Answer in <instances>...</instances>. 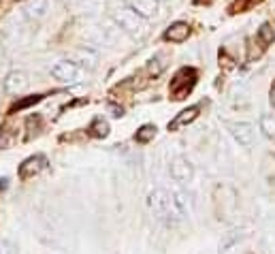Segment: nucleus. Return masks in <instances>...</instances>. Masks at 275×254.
Listing matches in <instances>:
<instances>
[{
  "label": "nucleus",
  "instance_id": "ddd939ff",
  "mask_svg": "<svg viewBox=\"0 0 275 254\" xmlns=\"http://www.w3.org/2000/svg\"><path fill=\"white\" fill-rule=\"evenodd\" d=\"M260 131L264 137L275 139V115L273 113H262L260 115Z\"/></svg>",
  "mask_w": 275,
  "mask_h": 254
},
{
  "label": "nucleus",
  "instance_id": "4468645a",
  "mask_svg": "<svg viewBox=\"0 0 275 254\" xmlns=\"http://www.w3.org/2000/svg\"><path fill=\"white\" fill-rule=\"evenodd\" d=\"M90 135L96 139H105L109 135V124L103 120V117H96V120L90 124Z\"/></svg>",
  "mask_w": 275,
  "mask_h": 254
},
{
  "label": "nucleus",
  "instance_id": "dca6fc26",
  "mask_svg": "<svg viewBox=\"0 0 275 254\" xmlns=\"http://www.w3.org/2000/svg\"><path fill=\"white\" fill-rule=\"evenodd\" d=\"M273 39H275V32L271 28V24H262L260 28H258V41L264 45V47H267V45L273 43Z\"/></svg>",
  "mask_w": 275,
  "mask_h": 254
},
{
  "label": "nucleus",
  "instance_id": "f8f14e48",
  "mask_svg": "<svg viewBox=\"0 0 275 254\" xmlns=\"http://www.w3.org/2000/svg\"><path fill=\"white\" fill-rule=\"evenodd\" d=\"M26 13H28V17L39 20V17L47 13V0H30L28 7H26Z\"/></svg>",
  "mask_w": 275,
  "mask_h": 254
},
{
  "label": "nucleus",
  "instance_id": "1a4fd4ad",
  "mask_svg": "<svg viewBox=\"0 0 275 254\" xmlns=\"http://www.w3.org/2000/svg\"><path fill=\"white\" fill-rule=\"evenodd\" d=\"M3 88L7 94H20L28 88V77H26V73H22V71H13L5 77Z\"/></svg>",
  "mask_w": 275,
  "mask_h": 254
},
{
  "label": "nucleus",
  "instance_id": "0eeeda50",
  "mask_svg": "<svg viewBox=\"0 0 275 254\" xmlns=\"http://www.w3.org/2000/svg\"><path fill=\"white\" fill-rule=\"evenodd\" d=\"M228 131L233 135V139L243 145V148H250L252 141H254V126L247 124V122H233L228 124Z\"/></svg>",
  "mask_w": 275,
  "mask_h": 254
},
{
  "label": "nucleus",
  "instance_id": "a211bd4d",
  "mask_svg": "<svg viewBox=\"0 0 275 254\" xmlns=\"http://www.w3.org/2000/svg\"><path fill=\"white\" fill-rule=\"evenodd\" d=\"M164 58L162 56H156V58H152V60H149V73H152V75H158V73H160L164 67H166V62H162Z\"/></svg>",
  "mask_w": 275,
  "mask_h": 254
},
{
  "label": "nucleus",
  "instance_id": "f3484780",
  "mask_svg": "<svg viewBox=\"0 0 275 254\" xmlns=\"http://www.w3.org/2000/svg\"><path fill=\"white\" fill-rule=\"evenodd\" d=\"M39 101H43V94H34V96H28V98H24V101H20V103H15V105L11 107V113H15V111H22V109H26V107H30V105H34V103H39Z\"/></svg>",
  "mask_w": 275,
  "mask_h": 254
},
{
  "label": "nucleus",
  "instance_id": "39448f33",
  "mask_svg": "<svg viewBox=\"0 0 275 254\" xmlns=\"http://www.w3.org/2000/svg\"><path fill=\"white\" fill-rule=\"evenodd\" d=\"M47 156H43V154H37V156H30V158H26L22 165H20V177L22 179H30L34 175H39L41 171H45L47 169Z\"/></svg>",
  "mask_w": 275,
  "mask_h": 254
},
{
  "label": "nucleus",
  "instance_id": "6e6552de",
  "mask_svg": "<svg viewBox=\"0 0 275 254\" xmlns=\"http://www.w3.org/2000/svg\"><path fill=\"white\" fill-rule=\"evenodd\" d=\"M199 113H201V105H192L188 109H181V111L177 113L171 122H168V131H171V133L181 131L184 126H188V124H192L194 120H197Z\"/></svg>",
  "mask_w": 275,
  "mask_h": 254
},
{
  "label": "nucleus",
  "instance_id": "7ed1b4c3",
  "mask_svg": "<svg viewBox=\"0 0 275 254\" xmlns=\"http://www.w3.org/2000/svg\"><path fill=\"white\" fill-rule=\"evenodd\" d=\"M197 79H199V71L197 69L184 67V69H179L173 75L171 86H168V92H171V96L175 98V101H181V98H186L192 92V88L197 86Z\"/></svg>",
  "mask_w": 275,
  "mask_h": 254
},
{
  "label": "nucleus",
  "instance_id": "aec40b11",
  "mask_svg": "<svg viewBox=\"0 0 275 254\" xmlns=\"http://www.w3.org/2000/svg\"><path fill=\"white\" fill-rule=\"evenodd\" d=\"M111 111H113L115 117H120V115H122V107H120V109H118V107H111Z\"/></svg>",
  "mask_w": 275,
  "mask_h": 254
},
{
  "label": "nucleus",
  "instance_id": "412c9836",
  "mask_svg": "<svg viewBox=\"0 0 275 254\" xmlns=\"http://www.w3.org/2000/svg\"><path fill=\"white\" fill-rule=\"evenodd\" d=\"M0 254H5V252H3V250H0Z\"/></svg>",
  "mask_w": 275,
  "mask_h": 254
},
{
  "label": "nucleus",
  "instance_id": "9d476101",
  "mask_svg": "<svg viewBox=\"0 0 275 254\" xmlns=\"http://www.w3.org/2000/svg\"><path fill=\"white\" fill-rule=\"evenodd\" d=\"M190 36V26L186 22H175L166 28L164 32V41H171V43H184L186 39Z\"/></svg>",
  "mask_w": 275,
  "mask_h": 254
},
{
  "label": "nucleus",
  "instance_id": "2eb2a0df",
  "mask_svg": "<svg viewBox=\"0 0 275 254\" xmlns=\"http://www.w3.org/2000/svg\"><path fill=\"white\" fill-rule=\"evenodd\" d=\"M154 135H156V126H154V124H143V126H141V129L137 131L135 139H137L139 143H147V141L154 139Z\"/></svg>",
  "mask_w": 275,
  "mask_h": 254
},
{
  "label": "nucleus",
  "instance_id": "f03ea898",
  "mask_svg": "<svg viewBox=\"0 0 275 254\" xmlns=\"http://www.w3.org/2000/svg\"><path fill=\"white\" fill-rule=\"evenodd\" d=\"M111 15H113L115 24H118L124 32H128L130 36H137V39H141V36L147 32V26L143 22V17H141L137 11H132L130 7H122V5L120 7H113Z\"/></svg>",
  "mask_w": 275,
  "mask_h": 254
},
{
  "label": "nucleus",
  "instance_id": "9b49d317",
  "mask_svg": "<svg viewBox=\"0 0 275 254\" xmlns=\"http://www.w3.org/2000/svg\"><path fill=\"white\" fill-rule=\"evenodd\" d=\"M126 3H128V7L132 9V11H137L141 17H152L158 11L156 0H126Z\"/></svg>",
  "mask_w": 275,
  "mask_h": 254
},
{
  "label": "nucleus",
  "instance_id": "20e7f679",
  "mask_svg": "<svg viewBox=\"0 0 275 254\" xmlns=\"http://www.w3.org/2000/svg\"><path fill=\"white\" fill-rule=\"evenodd\" d=\"M51 77L58 79L60 84H79V81L83 79V71L79 69L75 62L60 60L51 67Z\"/></svg>",
  "mask_w": 275,
  "mask_h": 254
},
{
  "label": "nucleus",
  "instance_id": "6ab92c4d",
  "mask_svg": "<svg viewBox=\"0 0 275 254\" xmlns=\"http://www.w3.org/2000/svg\"><path fill=\"white\" fill-rule=\"evenodd\" d=\"M269 101H271V105L275 107V81H273V86H271V98H269Z\"/></svg>",
  "mask_w": 275,
  "mask_h": 254
},
{
  "label": "nucleus",
  "instance_id": "423d86ee",
  "mask_svg": "<svg viewBox=\"0 0 275 254\" xmlns=\"http://www.w3.org/2000/svg\"><path fill=\"white\" fill-rule=\"evenodd\" d=\"M171 177L175 181H179V184H188V181L194 177V167H192V162L188 158H181V156H177L173 162H171Z\"/></svg>",
  "mask_w": 275,
  "mask_h": 254
},
{
  "label": "nucleus",
  "instance_id": "f257e3e1",
  "mask_svg": "<svg viewBox=\"0 0 275 254\" xmlns=\"http://www.w3.org/2000/svg\"><path fill=\"white\" fill-rule=\"evenodd\" d=\"M147 207L158 220L164 224H177L188 216V205L181 193H173L166 188H156L147 195Z\"/></svg>",
  "mask_w": 275,
  "mask_h": 254
}]
</instances>
